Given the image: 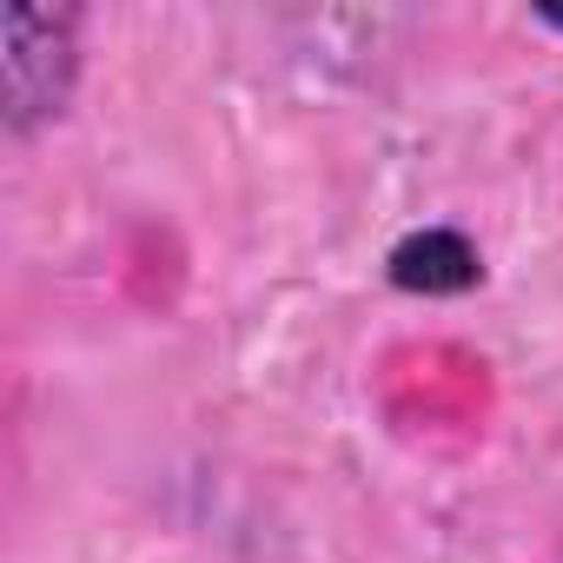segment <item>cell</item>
Masks as SVG:
<instances>
[{"label":"cell","instance_id":"6da1fadb","mask_svg":"<svg viewBox=\"0 0 563 563\" xmlns=\"http://www.w3.org/2000/svg\"><path fill=\"white\" fill-rule=\"evenodd\" d=\"M74 14L47 8H8L0 21V87H8V133H34L60 113L74 87Z\"/></svg>","mask_w":563,"mask_h":563},{"label":"cell","instance_id":"7a4b0ae2","mask_svg":"<svg viewBox=\"0 0 563 563\" xmlns=\"http://www.w3.org/2000/svg\"><path fill=\"white\" fill-rule=\"evenodd\" d=\"M391 278L411 292H464L477 278V252L457 232H418L391 252Z\"/></svg>","mask_w":563,"mask_h":563},{"label":"cell","instance_id":"3957f363","mask_svg":"<svg viewBox=\"0 0 563 563\" xmlns=\"http://www.w3.org/2000/svg\"><path fill=\"white\" fill-rule=\"evenodd\" d=\"M543 27H556V34H563V14H543Z\"/></svg>","mask_w":563,"mask_h":563}]
</instances>
